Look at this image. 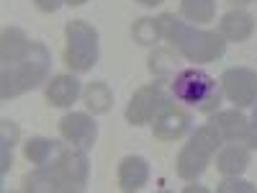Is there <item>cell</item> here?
<instances>
[{
    "label": "cell",
    "instance_id": "obj_18",
    "mask_svg": "<svg viewBox=\"0 0 257 193\" xmlns=\"http://www.w3.org/2000/svg\"><path fill=\"white\" fill-rule=\"evenodd\" d=\"M59 142L54 139H47V137H31L26 144H24V155L29 162L34 165H49L54 160V155L59 152Z\"/></svg>",
    "mask_w": 257,
    "mask_h": 193
},
{
    "label": "cell",
    "instance_id": "obj_4",
    "mask_svg": "<svg viewBox=\"0 0 257 193\" xmlns=\"http://www.w3.org/2000/svg\"><path fill=\"white\" fill-rule=\"evenodd\" d=\"M224 144V137L219 132L216 124H203L196 129V134L190 137V142L178 152V175L183 180H196L203 170L208 167L211 157L216 155V149H221Z\"/></svg>",
    "mask_w": 257,
    "mask_h": 193
},
{
    "label": "cell",
    "instance_id": "obj_6",
    "mask_svg": "<svg viewBox=\"0 0 257 193\" xmlns=\"http://www.w3.org/2000/svg\"><path fill=\"white\" fill-rule=\"evenodd\" d=\"M170 103L173 101H170V95L162 90V85L149 82V85H142V88L132 95L123 116L132 126H144V124H152Z\"/></svg>",
    "mask_w": 257,
    "mask_h": 193
},
{
    "label": "cell",
    "instance_id": "obj_17",
    "mask_svg": "<svg viewBox=\"0 0 257 193\" xmlns=\"http://www.w3.org/2000/svg\"><path fill=\"white\" fill-rule=\"evenodd\" d=\"M249 147H242V144H229L224 147L219 157H216V167L221 175H242L244 170L249 167Z\"/></svg>",
    "mask_w": 257,
    "mask_h": 193
},
{
    "label": "cell",
    "instance_id": "obj_13",
    "mask_svg": "<svg viewBox=\"0 0 257 193\" xmlns=\"http://www.w3.org/2000/svg\"><path fill=\"white\" fill-rule=\"evenodd\" d=\"M149 180V165L139 155H128L118 162V185L128 193L142 190Z\"/></svg>",
    "mask_w": 257,
    "mask_h": 193
},
{
    "label": "cell",
    "instance_id": "obj_20",
    "mask_svg": "<svg viewBox=\"0 0 257 193\" xmlns=\"http://www.w3.org/2000/svg\"><path fill=\"white\" fill-rule=\"evenodd\" d=\"M85 106H88V111H93V116L98 114H108L111 106H113V93L105 82H90L88 88H85Z\"/></svg>",
    "mask_w": 257,
    "mask_h": 193
},
{
    "label": "cell",
    "instance_id": "obj_19",
    "mask_svg": "<svg viewBox=\"0 0 257 193\" xmlns=\"http://www.w3.org/2000/svg\"><path fill=\"white\" fill-rule=\"evenodd\" d=\"M18 124L16 121H3L0 124V178H6V173L13 165V147L18 142Z\"/></svg>",
    "mask_w": 257,
    "mask_h": 193
},
{
    "label": "cell",
    "instance_id": "obj_14",
    "mask_svg": "<svg viewBox=\"0 0 257 193\" xmlns=\"http://www.w3.org/2000/svg\"><path fill=\"white\" fill-rule=\"evenodd\" d=\"M219 34L229 41H247L254 34V16L247 11H229L219 21Z\"/></svg>",
    "mask_w": 257,
    "mask_h": 193
},
{
    "label": "cell",
    "instance_id": "obj_26",
    "mask_svg": "<svg viewBox=\"0 0 257 193\" xmlns=\"http://www.w3.org/2000/svg\"><path fill=\"white\" fill-rule=\"evenodd\" d=\"M34 3H36V8L41 13H54V11H59V6L64 3V0H34Z\"/></svg>",
    "mask_w": 257,
    "mask_h": 193
},
{
    "label": "cell",
    "instance_id": "obj_15",
    "mask_svg": "<svg viewBox=\"0 0 257 193\" xmlns=\"http://www.w3.org/2000/svg\"><path fill=\"white\" fill-rule=\"evenodd\" d=\"M31 44H34V41L18 26H6L3 29V39H0V62H3V64L18 62L31 49Z\"/></svg>",
    "mask_w": 257,
    "mask_h": 193
},
{
    "label": "cell",
    "instance_id": "obj_7",
    "mask_svg": "<svg viewBox=\"0 0 257 193\" xmlns=\"http://www.w3.org/2000/svg\"><path fill=\"white\" fill-rule=\"evenodd\" d=\"M41 167V165H39ZM52 167L54 173L64 180V185L72 190H85L88 185V175H90V162H88V155H85V149L80 147H59V152L54 155V160L47 165Z\"/></svg>",
    "mask_w": 257,
    "mask_h": 193
},
{
    "label": "cell",
    "instance_id": "obj_22",
    "mask_svg": "<svg viewBox=\"0 0 257 193\" xmlns=\"http://www.w3.org/2000/svg\"><path fill=\"white\" fill-rule=\"evenodd\" d=\"M132 36L139 47H155L157 41L162 39L160 34V24H157V18H139L137 24L132 26Z\"/></svg>",
    "mask_w": 257,
    "mask_h": 193
},
{
    "label": "cell",
    "instance_id": "obj_28",
    "mask_svg": "<svg viewBox=\"0 0 257 193\" xmlns=\"http://www.w3.org/2000/svg\"><path fill=\"white\" fill-rule=\"evenodd\" d=\"M64 3H67V6H75V8H77V6H85V3H88V0H64Z\"/></svg>",
    "mask_w": 257,
    "mask_h": 193
},
{
    "label": "cell",
    "instance_id": "obj_16",
    "mask_svg": "<svg viewBox=\"0 0 257 193\" xmlns=\"http://www.w3.org/2000/svg\"><path fill=\"white\" fill-rule=\"evenodd\" d=\"M24 190H29V193H70L64 180L47 165L36 167L31 175L24 178Z\"/></svg>",
    "mask_w": 257,
    "mask_h": 193
},
{
    "label": "cell",
    "instance_id": "obj_21",
    "mask_svg": "<svg viewBox=\"0 0 257 193\" xmlns=\"http://www.w3.org/2000/svg\"><path fill=\"white\" fill-rule=\"evenodd\" d=\"M180 13L196 24H211L216 18V0H180Z\"/></svg>",
    "mask_w": 257,
    "mask_h": 193
},
{
    "label": "cell",
    "instance_id": "obj_1",
    "mask_svg": "<svg viewBox=\"0 0 257 193\" xmlns=\"http://www.w3.org/2000/svg\"><path fill=\"white\" fill-rule=\"evenodd\" d=\"M160 24V34L162 39H167L185 59L190 62H216L219 57H224L226 52V39L216 31H203V29H193L175 16V13H162L157 18Z\"/></svg>",
    "mask_w": 257,
    "mask_h": 193
},
{
    "label": "cell",
    "instance_id": "obj_8",
    "mask_svg": "<svg viewBox=\"0 0 257 193\" xmlns=\"http://www.w3.org/2000/svg\"><path fill=\"white\" fill-rule=\"evenodd\" d=\"M221 90L224 95L237 103V109L257 103V72L249 67H229L221 75Z\"/></svg>",
    "mask_w": 257,
    "mask_h": 193
},
{
    "label": "cell",
    "instance_id": "obj_23",
    "mask_svg": "<svg viewBox=\"0 0 257 193\" xmlns=\"http://www.w3.org/2000/svg\"><path fill=\"white\" fill-rule=\"evenodd\" d=\"M175 54L173 52H167V49H155L152 54H149V72L157 75V77H167V75H173L175 72Z\"/></svg>",
    "mask_w": 257,
    "mask_h": 193
},
{
    "label": "cell",
    "instance_id": "obj_2",
    "mask_svg": "<svg viewBox=\"0 0 257 193\" xmlns=\"http://www.w3.org/2000/svg\"><path fill=\"white\" fill-rule=\"evenodd\" d=\"M49 67H52L49 49L41 41H34L31 49L18 62H11V64L0 67V98L13 101L18 95L39 88L41 82H47Z\"/></svg>",
    "mask_w": 257,
    "mask_h": 193
},
{
    "label": "cell",
    "instance_id": "obj_3",
    "mask_svg": "<svg viewBox=\"0 0 257 193\" xmlns=\"http://www.w3.org/2000/svg\"><path fill=\"white\" fill-rule=\"evenodd\" d=\"M173 90V98L180 101V103H190L196 106L201 114H216L219 103H221V88L219 82L213 80L208 72L198 70V67H188V70H180L170 85Z\"/></svg>",
    "mask_w": 257,
    "mask_h": 193
},
{
    "label": "cell",
    "instance_id": "obj_24",
    "mask_svg": "<svg viewBox=\"0 0 257 193\" xmlns=\"http://www.w3.org/2000/svg\"><path fill=\"white\" fill-rule=\"evenodd\" d=\"M234 190H244V193H254L257 188L247 180H239L237 175H226V180L219 185V193H234Z\"/></svg>",
    "mask_w": 257,
    "mask_h": 193
},
{
    "label": "cell",
    "instance_id": "obj_12",
    "mask_svg": "<svg viewBox=\"0 0 257 193\" xmlns=\"http://www.w3.org/2000/svg\"><path fill=\"white\" fill-rule=\"evenodd\" d=\"M80 93L82 88L75 75H57L47 85V103L54 106V109H67L80 98Z\"/></svg>",
    "mask_w": 257,
    "mask_h": 193
},
{
    "label": "cell",
    "instance_id": "obj_5",
    "mask_svg": "<svg viewBox=\"0 0 257 193\" xmlns=\"http://www.w3.org/2000/svg\"><path fill=\"white\" fill-rule=\"evenodd\" d=\"M67 47H64V64L72 72H88L100 57V36L85 21H70L64 26Z\"/></svg>",
    "mask_w": 257,
    "mask_h": 193
},
{
    "label": "cell",
    "instance_id": "obj_9",
    "mask_svg": "<svg viewBox=\"0 0 257 193\" xmlns=\"http://www.w3.org/2000/svg\"><path fill=\"white\" fill-rule=\"evenodd\" d=\"M59 134L80 149H90L98 139V124L88 114H67L59 121Z\"/></svg>",
    "mask_w": 257,
    "mask_h": 193
},
{
    "label": "cell",
    "instance_id": "obj_25",
    "mask_svg": "<svg viewBox=\"0 0 257 193\" xmlns=\"http://www.w3.org/2000/svg\"><path fill=\"white\" fill-rule=\"evenodd\" d=\"M247 147H249V149H257V103H254L252 121H249V137H247Z\"/></svg>",
    "mask_w": 257,
    "mask_h": 193
},
{
    "label": "cell",
    "instance_id": "obj_29",
    "mask_svg": "<svg viewBox=\"0 0 257 193\" xmlns=\"http://www.w3.org/2000/svg\"><path fill=\"white\" fill-rule=\"evenodd\" d=\"M231 6H247V3H252V0H229Z\"/></svg>",
    "mask_w": 257,
    "mask_h": 193
},
{
    "label": "cell",
    "instance_id": "obj_27",
    "mask_svg": "<svg viewBox=\"0 0 257 193\" xmlns=\"http://www.w3.org/2000/svg\"><path fill=\"white\" fill-rule=\"evenodd\" d=\"M137 3H142V6H147V8H155V6L165 3V0H137Z\"/></svg>",
    "mask_w": 257,
    "mask_h": 193
},
{
    "label": "cell",
    "instance_id": "obj_11",
    "mask_svg": "<svg viewBox=\"0 0 257 193\" xmlns=\"http://www.w3.org/2000/svg\"><path fill=\"white\" fill-rule=\"evenodd\" d=\"M211 124L219 126V132L224 137V142L229 144H247L249 137V121L244 119L242 111L229 109V111H219L216 116L211 119Z\"/></svg>",
    "mask_w": 257,
    "mask_h": 193
},
{
    "label": "cell",
    "instance_id": "obj_10",
    "mask_svg": "<svg viewBox=\"0 0 257 193\" xmlns=\"http://www.w3.org/2000/svg\"><path fill=\"white\" fill-rule=\"evenodd\" d=\"M193 126V119L188 111H183L180 106L170 103L167 109L152 121V129H155V137L160 142H175L180 137H185Z\"/></svg>",
    "mask_w": 257,
    "mask_h": 193
}]
</instances>
